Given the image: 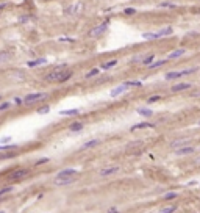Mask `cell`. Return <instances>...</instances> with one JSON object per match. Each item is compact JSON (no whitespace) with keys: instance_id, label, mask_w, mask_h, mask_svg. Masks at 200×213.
<instances>
[{"instance_id":"cell-32","label":"cell","mask_w":200,"mask_h":213,"mask_svg":"<svg viewBox=\"0 0 200 213\" xmlns=\"http://www.w3.org/2000/svg\"><path fill=\"white\" fill-rule=\"evenodd\" d=\"M175 210H177L175 207H164V208H161V213H172Z\"/></svg>"},{"instance_id":"cell-14","label":"cell","mask_w":200,"mask_h":213,"mask_svg":"<svg viewBox=\"0 0 200 213\" xmlns=\"http://www.w3.org/2000/svg\"><path fill=\"white\" fill-rule=\"evenodd\" d=\"M45 63H47V60H45V58H38V60H33V61H28V63H27V66H28V68H36V66L45 64Z\"/></svg>"},{"instance_id":"cell-37","label":"cell","mask_w":200,"mask_h":213,"mask_svg":"<svg viewBox=\"0 0 200 213\" xmlns=\"http://www.w3.org/2000/svg\"><path fill=\"white\" fill-rule=\"evenodd\" d=\"M164 198L167 199V201H169V199H175L177 198V193H167V194H164Z\"/></svg>"},{"instance_id":"cell-2","label":"cell","mask_w":200,"mask_h":213,"mask_svg":"<svg viewBox=\"0 0 200 213\" xmlns=\"http://www.w3.org/2000/svg\"><path fill=\"white\" fill-rule=\"evenodd\" d=\"M172 27H166V28L159 30L156 33H142V38L144 39H158V38H163V36H169L172 35Z\"/></svg>"},{"instance_id":"cell-30","label":"cell","mask_w":200,"mask_h":213,"mask_svg":"<svg viewBox=\"0 0 200 213\" xmlns=\"http://www.w3.org/2000/svg\"><path fill=\"white\" fill-rule=\"evenodd\" d=\"M99 74V69H91V71L86 74V78H91V77H94V75H97Z\"/></svg>"},{"instance_id":"cell-45","label":"cell","mask_w":200,"mask_h":213,"mask_svg":"<svg viewBox=\"0 0 200 213\" xmlns=\"http://www.w3.org/2000/svg\"><path fill=\"white\" fill-rule=\"evenodd\" d=\"M199 125H200V122H199Z\"/></svg>"},{"instance_id":"cell-13","label":"cell","mask_w":200,"mask_h":213,"mask_svg":"<svg viewBox=\"0 0 200 213\" xmlns=\"http://www.w3.org/2000/svg\"><path fill=\"white\" fill-rule=\"evenodd\" d=\"M186 53L185 49H177V50H174L172 53H169L167 60H175V58H180V56H183Z\"/></svg>"},{"instance_id":"cell-26","label":"cell","mask_w":200,"mask_h":213,"mask_svg":"<svg viewBox=\"0 0 200 213\" xmlns=\"http://www.w3.org/2000/svg\"><path fill=\"white\" fill-rule=\"evenodd\" d=\"M153 58H155V55H149V56H145L144 60H142V64H145V66H149L150 63L153 61Z\"/></svg>"},{"instance_id":"cell-10","label":"cell","mask_w":200,"mask_h":213,"mask_svg":"<svg viewBox=\"0 0 200 213\" xmlns=\"http://www.w3.org/2000/svg\"><path fill=\"white\" fill-rule=\"evenodd\" d=\"M127 88H128V86H127L125 83H124V85H119V86H116V88L111 91V97H117V96L124 94V92L127 91Z\"/></svg>"},{"instance_id":"cell-36","label":"cell","mask_w":200,"mask_h":213,"mask_svg":"<svg viewBox=\"0 0 200 213\" xmlns=\"http://www.w3.org/2000/svg\"><path fill=\"white\" fill-rule=\"evenodd\" d=\"M142 60H144V56H141V55H136L135 58L131 60V63H142Z\"/></svg>"},{"instance_id":"cell-22","label":"cell","mask_w":200,"mask_h":213,"mask_svg":"<svg viewBox=\"0 0 200 213\" xmlns=\"http://www.w3.org/2000/svg\"><path fill=\"white\" fill-rule=\"evenodd\" d=\"M185 144H188V139H178V141H174V143H172L171 147L178 149V147H181V146H185Z\"/></svg>"},{"instance_id":"cell-28","label":"cell","mask_w":200,"mask_h":213,"mask_svg":"<svg viewBox=\"0 0 200 213\" xmlns=\"http://www.w3.org/2000/svg\"><path fill=\"white\" fill-rule=\"evenodd\" d=\"M49 111H50V107L45 105V107H42V108L38 110V115H45V113H49Z\"/></svg>"},{"instance_id":"cell-17","label":"cell","mask_w":200,"mask_h":213,"mask_svg":"<svg viewBox=\"0 0 200 213\" xmlns=\"http://www.w3.org/2000/svg\"><path fill=\"white\" fill-rule=\"evenodd\" d=\"M78 174V171L74 168H67V169H63V171H59L56 175H77Z\"/></svg>"},{"instance_id":"cell-33","label":"cell","mask_w":200,"mask_h":213,"mask_svg":"<svg viewBox=\"0 0 200 213\" xmlns=\"http://www.w3.org/2000/svg\"><path fill=\"white\" fill-rule=\"evenodd\" d=\"M124 13H125L127 16H133V14L136 13V9H135V8H125V9H124Z\"/></svg>"},{"instance_id":"cell-11","label":"cell","mask_w":200,"mask_h":213,"mask_svg":"<svg viewBox=\"0 0 200 213\" xmlns=\"http://www.w3.org/2000/svg\"><path fill=\"white\" fill-rule=\"evenodd\" d=\"M194 152V147H191V146H188V147H185V146H181V147H178L175 151L177 155H189Z\"/></svg>"},{"instance_id":"cell-42","label":"cell","mask_w":200,"mask_h":213,"mask_svg":"<svg viewBox=\"0 0 200 213\" xmlns=\"http://www.w3.org/2000/svg\"><path fill=\"white\" fill-rule=\"evenodd\" d=\"M5 6H6V3H0V11H2V9L5 8Z\"/></svg>"},{"instance_id":"cell-23","label":"cell","mask_w":200,"mask_h":213,"mask_svg":"<svg viewBox=\"0 0 200 213\" xmlns=\"http://www.w3.org/2000/svg\"><path fill=\"white\" fill-rule=\"evenodd\" d=\"M116 64H117V60H111V61H106L105 64H102V69H111Z\"/></svg>"},{"instance_id":"cell-18","label":"cell","mask_w":200,"mask_h":213,"mask_svg":"<svg viewBox=\"0 0 200 213\" xmlns=\"http://www.w3.org/2000/svg\"><path fill=\"white\" fill-rule=\"evenodd\" d=\"M78 113H80L78 108H72V110H63L61 115H64V116H77Z\"/></svg>"},{"instance_id":"cell-15","label":"cell","mask_w":200,"mask_h":213,"mask_svg":"<svg viewBox=\"0 0 200 213\" xmlns=\"http://www.w3.org/2000/svg\"><path fill=\"white\" fill-rule=\"evenodd\" d=\"M100 144V139H91V141H86L85 144L81 146V149L85 151V149H92V147H95V146H99Z\"/></svg>"},{"instance_id":"cell-16","label":"cell","mask_w":200,"mask_h":213,"mask_svg":"<svg viewBox=\"0 0 200 213\" xmlns=\"http://www.w3.org/2000/svg\"><path fill=\"white\" fill-rule=\"evenodd\" d=\"M191 88V83H178V85L172 86V91L174 92H178V91H183V89H189Z\"/></svg>"},{"instance_id":"cell-9","label":"cell","mask_w":200,"mask_h":213,"mask_svg":"<svg viewBox=\"0 0 200 213\" xmlns=\"http://www.w3.org/2000/svg\"><path fill=\"white\" fill-rule=\"evenodd\" d=\"M27 175H28V169H17V171L11 172V174H9V177L19 180V179H24V177H27Z\"/></svg>"},{"instance_id":"cell-27","label":"cell","mask_w":200,"mask_h":213,"mask_svg":"<svg viewBox=\"0 0 200 213\" xmlns=\"http://www.w3.org/2000/svg\"><path fill=\"white\" fill-rule=\"evenodd\" d=\"M13 186H6V188H3V190H0V198H2V196H5V194H8V193H11L13 191Z\"/></svg>"},{"instance_id":"cell-19","label":"cell","mask_w":200,"mask_h":213,"mask_svg":"<svg viewBox=\"0 0 200 213\" xmlns=\"http://www.w3.org/2000/svg\"><path fill=\"white\" fill-rule=\"evenodd\" d=\"M69 129H71V132H80V130H83V124L81 122H72L69 125Z\"/></svg>"},{"instance_id":"cell-8","label":"cell","mask_w":200,"mask_h":213,"mask_svg":"<svg viewBox=\"0 0 200 213\" xmlns=\"http://www.w3.org/2000/svg\"><path fill=\"white\" fill-rule=\"evenodd\" d=\"M116 172H119V166H111V168H103L99 171V177H109L114 175Z\"/></svg>"},{"instance_id":"cell-35","label":"cell","mask_w":200,"mask_h":213,"mask_svg":"<svg viewBox=\"0 0 200 213\" xmlns=\"http://www.w3.org/2000/svg\"><path fill=\"white\" fill-rule=\"evenodd\" d=\"M159 99H161V96H152V97H150L147 102H149V104H153V102H158Z\"/></svg>"},{"instance_id":"cell-29","label":"cell","mask_w":200,"mask_h":213,"mask_svg":"<svg viewBox=\"0 0 200 213\" xmlns=\"http://www.w3.org/2000/svg\"><path fill=\"white\" fill-rule=\"evenodd\" d=\"M17 146L16 144H9V146H3V144H0V151H9V149H16Z\"/></svg>"},{"instance_id":"cell-31","label":"cell","mask_w":200,"mask_h":213,"mask_svg":"<svg viewBox=\"0 0 200 213\" xmlns=\"http://www.w3.org/2000/svg\"><path fill=\"white\" fill-rule=\"evenodd\" d=\"M9 107H11V102H3V104H0V111H3V110H8Z\"/></svg>"},{"instance_id":"cell-25","label":"cell","mask_w":200,"mask_h":213,"mask_svg":"<svg viewBox=\"0 0 200 213\" xmlns=\"http://www.w3.org/2000/svg\"><path fill=\"white\" fill-rule=\"evenodd\" d=\"M159 8H175V3H171V2H161V3H159Z\"/></svg>"},{"instance_id":"cell-6","label":"cell","mask_w":200,"mask_h":213,"mask_svg":"<svg viewBox=\"0 0 200 213\" xmlns=\"http://www.w3.org/2000/svg\"><path fill=\"white\" fill-rule=\"evenodd\" d=\"M199 68H192V69H186V71H175V72H167L166 74V80H174L178 77H183V75H189V74H194Z\"/></svg>"},{"instance_id":"cell-1","label":"cell","mask_w":200,"mask_h":213,"mask_svg":"<svg viewBox=\"0 0 200 213\" xmlns=\"http://www.w3.org/2000/svg\"><path fill=\"white\" fill-rule=\"evenodd\" d=\"M71 75L72 72L67 71V64H59L45 75V82H66Z\"/></svg>"},{"instance_id":"cell-3","label":"cell","mask_w":200,"mask_h":213,"mask_svg":"<svg viewBox=\"0 0 200 213\" xmlns=\"http://www.w3.org/2000/svg\"><path fill=\"white\" fill-rule=\"evenodd\" d=\"M108 30V22H102V24L95 25L92 30H89L88 31V38H99V36H102L103 33Z\"/></svg>"},{"instance_id":"cell-43","label":"cell","mask_w":200,"mask_h":213,"mask_svg":"<svg viewBox=\"0 0 200 213\" xmlns=\"http://www.w3.org/2000/svg\"><path fill=\"white\" fill-rule=\"evenodd\" d=\"M192 11H194V13H200V9H192Z\"/></svg>"},{"instance_id":"cell-40","label":"cell","mask_w":200,"mask_h":213,"mask_svg":"<svg viewBox=\"0 0 200 213\" xmlns=\"http://www.w3.org/2000/svg\"><path fill=\"white\" fill-rule=\"evenodd\" d=\"M45 161H49L47 158H41V160H38V161H36V165H42V163H45Z\"/></svg>"},{"instance_id":"cell-38","label":"cell","mask_w":200,"mask_h":213,"mask_svg":"<svg viewBox=\"0 0 200 213\" xmlns=\"http://www.w3.org/2000/svg\"><path fill=\"white\" fill-rule=\"evenodd\" d=\"M59 41L61 42H75L74 38H59Z\"/></svg>"},{"instance_id":"cell-20","label":"cell","mask_w":200,"mask_h":213,"mask_svg":"<svg viewBox=\"0 0 200 213\" xmlns=\"http://www.w3.org/2000/svg\"><path fill=\"white\" fill-rule=\"evenodd\" d=\"M147 127H153V124H150V122H141V124H136L131 127V132L133 130H138V129H147Z\"/></svg>"},{"instance_id":"cell-34","label":"cell","mask_w":200,"mask_h":213,"mask_svg":"<svg viewBox=\"0 0 200 213\" xmlns=\"http://www.w3.org/2000/svg\"><path fill=\"white\" fill-rule=\"evenodd\" d=\"M125 85H127V86H141L142 83H141V82H136V80H133V82H127Z\"/></svg>"},{"instance_id":"cell-21","label":"cell","mask_w":200,"mask_h":213,"mask_svg":"<svg viewBox=\"0 0 200 213\" xmlns=\"http://www.w3.org/2000/svg\"><path fill=\"white\" fill-rule=\"evenodd\" d=\"M138 113L141 116H145V118H149V116H152L153 115V111L150 108H138Z\"/></svg>"},{"instance_id":"cell-4","label":"cell","mask_w":200,"mask_h":213,"mask_svg":"<svg viewBox=\"0 0 200 213\" xmlns=\"http://www.w3.org/2000/svg\"><path fill=\"white\" fill-rule=\"evenodd\" d=\"M75 180H77V175H56L53 179V184L56 186H64L69 184H74Z\"/></svg>"},{"instance_id":"cell-5","label":"cell","mask_w":200,"mask_h":213,"mask_svg":"<svg viewBox=\"0 0 200 213\" xmlns=\"http://www.w3.org/2000/svg\"><path fill=\"white\" fill-rule=\"evenodd\" d=\"M83 8H85V3H83V2H74L71 6H67V8H66L64 13L67 16H78L80 13L83 11Z\"/></svg>"},{"instance_id":"cell-24","label":"cell","mask_w":200,"mask_h":213,"mask_svg":"<svg viewBox=\"0 0 200 213\" xmlns=\"http://www.w3.org/2000/svg\"><path fill=\"white\" fill-rule=\"evenodd\" d=\"M166 63V60H159V61H155V63H150L149 68L150 69H155V68H159V66H163Z\"/></svg>"},{"instance_id":"cell-7","label":"cell","mask_w":200,"mask_h":213,"mask_svg":"<svg viewBox=\"0 0 200 213\" xmlns=\"http://www.w3.org/2000/svg\"><path fill=\"white\" fill-rule=\"evenodd\" d=\"M47 97V94L45 92H33V94H28L24 97V102L25 104H35V102H39L42 100V99Z\"/></svg>"},{"instance_id":"cell-44","label":"cell","mask_w":200,"mask_h":213,"mask_svg":"<svg viewBox=\"0 0 200 213\" xmlns=\"http://www.w3.org/2000/svg\"><path fill=\"white\" fill-rule=\"evenodd\" d=\"M0 100H2V96H0Z\"/></svg>"},{"instance_id":"cell-41","label":"cell","mask_w":200,"mask_h":213,"mask_svg":"<svg viewBox=\"0 0 200 213\" xmlns=\"http://www.w3.org/2000/svg\"><path fill=\"white\" fill-rule=\"evenodd\" d=\"M14 102H16V105H21L24 100H21V99H14Z\"/></svg>"},{"instance_id":"cell-12","label":"cell","mask_w":200,"mask_h":213,"mask_svg":"<svg viewBox=\"0 0 200 213\" xmlns=\"http://www.w3.org/2000/svg\"><path fill=\"white\" fill-rule=\"evenodd\" d=\"M11 58H13V53H11V52H8V50L0 52V64H5V63H8Z\"/></svg>"},{"instance_id":"cell-39","label":"cell","mask_w":200,"mask_h":213,"mask_svg":"<svg viewBox=\"0 0 200 213\" xmlns=\"http://www.w3.org/2000/svg\"><path fill=\"white\" fill-rule=\"evenodd\" d=\"M11 136H5V138H2V139H0V143H9V141H11Z\"/></svg>"}]
</instances>
